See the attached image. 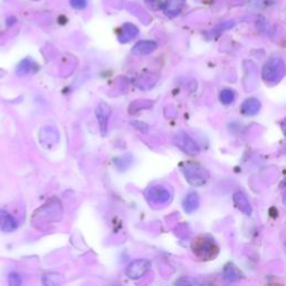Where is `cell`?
I'll use <instances>...</instances> for the list:
<instances>
[{
  "instance_id": "obj_1",
  "label": "cell",
  "mask_w": 286,
  "mask_h": 286,
  "mask_svg": "<svg viewBox=\"0 0 286 286\" xmlns=\"http://www.w3.org/2000/svg\"><path fill=\"white\" fill-rule=\"evenodd\" d=\"M192 250L201 260H210L218 254V246L209 236H200L193 240Z\"/></svg>"
},
{
  "instance_id": "obj_2",
  "label": "cell",
  "mask_w": 286,
  "mask_h": 286,
  "mask_svg": "<svg viewBox=\"0 0 286 286\" xmlns=\"http://www.w3.org/2000/svg\"><path fill=\"white\" fill-rule=\"evenodd\" d=\"M186 180L192 186H203L209 179V173L200 164L189 162L181 167Z\"/></svg>"
},
{
  "instance_id": "obj_3",
  "label": "cell",
  "mask_w": 286,
  "mask_h": 286,
  "mask_svg": "<svg viewBox=\"0 0 286 286\" xmlns=\"http://www.w3.org/2000/svg\"><path fill=\"white\" fill-rule=\"evenodd\" d=\"M264 81L268 83H277L284 76V63L278 57H273L265 63L261 72Z\"/></svg>"
},
{
  "instance_id": "obj_4",
  "label": "cell",
  "mask_w": 286,
  "mask_h": 286,
  "mask_svg": "<svg viewBox=\"0 0 286 286\" xmlns=\"http://www.w3.org/2000/svg\"><path fill=\"white\" fill-rule=\"evenodd\" d=\"M174 143L180 148L183 152L190 156H196L199 153V148L197 143L185 132H179L174 135Z\"/></svg>"
},
{
  "instance_id": "obj_5",
  "label": "cell",
  "mask_w": 286,
  "mask_h": 286,
  "mask_svg": "<svg viewBox=\"0 0 286 286\" xmlns=\"http://www.w3.org/2000/svg\"><path fill=\"white\" fill-rule=\"evenodd\" d=\"M151 263L148 259H137L131 263L127 268V276L131 279H140L147 274Z\"/></svg>"
},
{
  "instance_id": "obj_6",
  "label": "cell",
  "mask_w": 286,
  "mask_h": 286,
  "mask_svg": "<svg viewBox=\"0 0 286 286\" xmlns=\"http://www.w3.org/2000/svg\"><path fill=\"white\" fill-rule=\"evenodd\" d=\"M96 118H98L99 124H100V130L102 135H106L108 133V128H109V119L111 115V109L110 106L104 103V102H101L96 108Z\"/></svg>"
},
{
  "instance_id": "obj_7",
  "label": "cell",
  "mask_w": 286,
  "mask_h": 286,
  "mask_svg": "<svg viewBox=\"0 0 286 286\" xmlns=\"http://www.w3.org/2000/svg\"><path fill=\"white\" fill-rule=\"evenodd\" d=\"M148 197L149 199L153 201L154 203H167L170 200V193L162 187H151L148 190Z\"/></svg>"
},
{
  "instance_id": "obj_8",
  "label": "cell",
  "mask_w": 286,
  "mask_h": 286,
  "mask_svg": "<svg viewBox=\"0 0 286 286\" xmlns=\"http://www.w3.org/2000/svg\"><path fill=\"white\" fill-rule=\"evenodd\" d=\"M232 200H234L237 209L240 210L244 215L246 216L251 215V211H253V209H251V205L243 192L236 191L234 193V196H232Z\"/></svg>"
},
{
  "instance_id": "obj_9",
  "label": "cell",
  "mask_w": 286,
  "mask_h": 286,
  "mask_svg": "<svg viewBox=\"0 0 286 286\" xmlns=\"http://www.w3.org/2000/svg\"><path fill=\"white\" fill-rule=\"evenodd\" d=\"M158 44L153 41H141L137 43L132 48V53L137 56L151 54L152 52L157 50Z\"/></svg>"
},
{
  "instance_id": "obj_10",
  "label": "cell",
  "mask_w": 286,
  "mask_h": 286,
  "mask_svg": "<svg viewBox=\"0 0 286 286\" xmlns=\"http://www.w3.org/2000/svg\"><path fill=\"white\" fill-rule=\"evenodd\" d=\"M17 228V221L7 211L0 210V230L11 232Z\"/></svg>"
},
{
  "instance_id": "obj_11",
  "label": "cell",
  "mask_w": 286,
  "mask_h": 286,
  "mask_svg": "<svg viewBox=\"0 0 286 286\" xmlns=\"http://www.w3.org/2000/svg\"><path fill=\"white\" fill-rule=\"evenodd\" d=\"M222 277H224L226 282L236 283L241 278V273L234 264L228 263L225 265L224 270H222Z\"/></svg>"
},
{
  "instance_id": "obj_12",
  "label": "cell",
  "mask_w": 286,
  "mask_h": 286,
  "mask_svg": "<svg viewBox=\"0 0 286 286\" xmlns=\"http://www.w3.org/2000/svg\"><path fill=\"white\" fill-rule=\"evenodd\" d=\"M260 102L255 98L247 99L241 105V113L248 116L256 115L260 110Z\"/></svg>"
},
{
  "instance_id": "obj_13",
  "label": "cell",
  "mask_w": 286,
  "mask_h": 286,
  "mask_svg": "<svg viewBox=\"0 0 286 286\" xmlns=\"http://www.w3.org/2000/svg\"><path fill=\"white\" fill-rule=\"evenodd\" d=\"M182 206L183 209L188 214H191V212L198 209V207H199V196H198V193L195 191L189 192L185 198V200H183Z\"/></svg>"
},
{
  "instance_id": "obj_14",
  "label": "cell",
  "mask_w": 286,
  "mask_h": 286,
  "mask_svg": "<svg viewBox=\"0 0 286 286\" xmlns=\"http://www.w3.org/2000/svg\"><path fill=\"white\" fill-rule=\"evenodd\" d=\"M138 33H139L138 28L132 25V24H125L123 26L122 32H121V34L119 35V40L121 43H128L132 40V38L137 36Z\"/></svg>"
},
{
  "instance_id": "obj_15",
  "label": "cell",
  "mask_w": 286,
  "mask_h": 286,
  "mask_svg": "<svg viewBox=\"0 0 286 286\" xmlns=\"http://www.w3.org/2000/svg\"><path fill=\"white\" fill-rule=\"evenodd\" d=\"M183 5H185L183 0H169V3L164 7V13L169 17L177 16L183 8Z\"/></svg>"
},
{
  "instance_id": "obj_16",
  "label": "cell",
  "mask_w": 286,
  "mask_h": 286,
  "mask_svg": "<svg viewBox=\"0 0 286 286\" xmlns=\"http://www.w3.org/2000/svg\"><path fill=\"white\" fill-rule=\"evenodd\" d=\"M219 99L222 104L229 105L235 100V93L230 89H224L219 93Z\"/></svg>"
},
{
  "instance_id": "obj_17",
  "label": "cell",
  "mask_w": 286,
  "mask_h": 286,
  "mask_svg": "<svg viewBox=\"0 0 286 286\" xmlns=\"http://www.w3.org/2000/svg\"><path fill=\"white\" fill-rule=\"evenodd\" d=\"M44 284L46 285H56L63 282V276L57 273H48L44 275Z\"/></svg>"
},
{
  "instance_id": "obj_18",
  "label": "cell",
  "mask_w": 286,
  "mask_h": 286,
  "mask_svg": "<svg viewBox=\"0 0 286 286\" xmlns=\"http://www.w3.org/2000/svg\"><path fill=\"white\" fill-rule=\"evenodd\" d=\"M33 65L34 63L29 60H25L23 61L19 66L17 67V72L18 74H26V73H29L33 71Z\"/></svg>"
},
{
  "instance_id": "obj_19",
  "label": "cell",
  "mask_w": 286,
  "mask_h": 286,
  "mask_svg": "<svg viewBox=\"0 0 286 286\" xmlns=\"http://www.w3.org/2000/svg\"><path fill=\"white\" fill-rule=\"evenodd\" d=\"M8 282L12 286H18L22 284V277L21 275L17 273H11L8 276Z\"/></svg>"
},
{
  "instance_id": "obj_20",
  "label": "cell",
  "mask_w": 286,
  "mask_h": 286,
  "mask_svg": "<svg viewBox=\"0 0 286 286\" xmlns=\"http://www.w3.org/2000/svg\"><path fill=\"white\" fill-rule=\"evenodd\" d=\"M177 285H197L199 284L197 279H193L191 277H182L181 279H178L176 282Z\"/></svg>"
},
{
  "instance_id": "obj_21",
  "label": "cell",
  "mask_w": 286,
  "mask_h": 286,
  "mask_svg": "<svg viewBox=\"0 0 286 286\" xmlns=\"http://www.w3.org/2000/svg\"><path fill=\"white\" fill-rule=\"evenodd\" d=\"M71 6L75 9H84L87 6V0H71Z\"/></svg>"
},
{
  "instance_id": "obj_22",
  "label": "cell",
  "mask_w": 286,
  "mask_h": 286,
  "mask_svg": "<svg viewBox=\"0 0 286 286\" xmlns=\"http://www.w3.org/2000/svg\"><path fill=\"white\" fill-rule=\"evenodd\" d=\"M132 124H133L134 128H137L138 130L141 131V132H143V133H147V132H148L149 128H148V125L145 124V123H142V122H133Z\"/></svg>"
}]
</instances>
